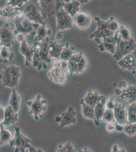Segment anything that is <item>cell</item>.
Wrapping results in <instances>:
<instances>
[{"instance_id": "1", "label": "cell", "mask_w": 136, "mask_h": 152, "mask_svg": "<svg viewBox=\"0 0 136 152\" xmlns=\"http://www.w3.org/2000/svg\"><path fill=\"white\" fill-rule=\"evenodd\" d=\"M49 41V37H47L42 41H35L32 47L34 50L32 62L38 71L46 69L47 64L51 62L48 51Z\"/></svg>"}, {"instance_id": "2", "label": "cell", "mask_w": 136, "mask_h": 152, "mask_svg": "<svg viewBox=\"0 0 136 152\" xmlns=\"http://www.w3.org/2000/svg\"><path fill=\"white\" fill-rule=\"evenodd\" d=\"M18 9L19 11L23 12L26 18L32 23L40 25L46 24L42 14L38 0H28L23 6Z\"/></svg>"}, {"instance_id": "3", "label": "cell", "mask_w": 136, "mask_h": 152, "mask_svg": "<svg viewBox=\"0 0 136 152\" xmlns=\"http://www.w3.org/2000/svg\"><path fill=\"white\" fill-rule=\"evenodd\" d=\"M21 76V69L15 64L4 66L0 72V81L4 87L15 88L18 86Z\"/></svg>"}, {"instance_id": "4", "label": "cell", "mask_w": 136, "mask_h": 152, "mask_svg": "<svg viewBox=\"0 0 136 152\" xmlns=\"http://www.w3.org/2000/svg\"><path fill=\"white\" fill-rule=\"evenodd\" d=\"M68 73V61L55 59L54 65L48 70L47 75L51 81L63 86L67 80Z\"/></svg>"}, {"instance_id": "5", "label": "cell", "mask_w": 136, "mask_h": 152, "mask_svg": "<svg viewBox=\"0 0 136 152\" xmlns=\"http://www.w3.org/2000/svg\"><path fill=\"white\" fill-rule=\"evenodd\" d=\"M13 21L15 27L13 31L14 35L17 34H22L25 36L28 34L33 36L36 35V30L40 26V24L31 22L21 11H19Z\"/></svg>"}, {"instance_id": "6", "label": "cell", "mask_w": 136, "mask_h": 152, "mask_svg": "<svg viewBox=\"0 0 136 152\" xmlns=\"http://www.w3.org/2000/svg\"><path fill=\"white\" fill-rule=\"evenodd\" d=\"M15 135L14 138L9 142L10 147H15V152H24L26 149H29V152H42L38 151L32 147V141L29 138L26 137L21 132V128L18 126L15 127Z\"/></svg>"}, {"instance_id": "7", "label": "cell", "mask_w": 136, "mask_h": 152, "mask_svg": "<svg viewBox=\"0 0 136 152\" xmlns=\"http://www.w3.org/2000/svg\"><path fill=\"white\" fill-rule=\"evenodd\" d=\"M56 13L55 16L57 21V29L64 31L72 28L73 18L62 6L60 0H55Z\"/></svg>"}, {"instance_id": "8", "label": "cell", "mask_w": 136, "mask_h": 152, "mask_svg": "<svg viewBox=\"0 0 136 152\" xmlns=\"http://www.w3.org/2000/svg\"><path fill=\"white\" fill-rule=\"evenodd\" d=\"M68 71L71 75L82 73L87 67V61L82 52H75L69 61Z\"/></svg>"}, {"instance_id": "9", "label": "cell", "mask_w": 136, "mask_h": 152, "mask_svg": "<svg viewBox=\"0 0 136 152\" xmlns=\"http://www.w3.org/2000/svg\"><path fill=\"white\" fill-rule=\"evenodd\" d=\"M136 50V43L132 37L128 40H122L118 36L116 42L115 51L113 57L117 61H119L125 56Z\"/></svg>"}, {"instance_id": "10", "label": "cell", "mask_w": 136, "mask_h": 152, "mask_svg": "<svg viewBox=\"0 0 136 152\" xmlns=\"http://www.w3.org/2000/svg\"><path fill=\"white\" fill-rule=\"evenodd\" d=\"M26 104L29 107V114L33 115L37 121L42 117L47 108L46 100L42 99L40 94H38L34 100L27 101Z\"/></svg>"}, {"instance_id": "11", "label": "cell", "mask_w": 136, "mask_h": 152, "mask_svg": "<svg viewBox=\"0 0 136 152\" xmlns=\"http://www.w3.org/2000/svg\"><path fill=\"white\" fill-rule=\"evenodd\" d=\"M96 21L97 28L94 32L89 36L90 39H94L96 43L99 40L107 37L113 36L116 32H113L108 28L109 19L107 21L103 20L98 16L95 18Z\"/></svg>"}, {"instance_id": "12", "label": "cell", "mask_w": 136, "mask_h": 152, "mask_svg": "<svg viewBox=\"0 0 136 152\" xmlns=\"http://www.w3.org/2000/svg\"><path fill=\"white\" fill-rule=\"evenodd\" d=\"M15 35L8 23H5L0 28V42L2 46L12 47L14 43Z\"/></svg>"}, {"instance_id": "13", "label": "cell", "mask_w": 136, "mask_h": 152, "mask_svg": "<svg viewBox=\"0 0 136 152\" xmlns=\"http://www.w3.org/2000/svg\"><path fill=\"white\" fill-rule=\"evenodd\" d=\"M118 38V35L117 31L112 36L103 38L97 42V43L99 45L98 48L101 51H107L113 55L115 51L116 45Z\"/></svg>"}, {"instance_id": "14", "label": "cell", "mask_w": 136, "mask_h": 152, "mask_svg": "<svg viewBox=\"0 0 136 152\" xmlns=\"http://www.w3.org/2000/svg\"><path fill=\"white\" fill-rule=\"evenodd\" d=\"M136 50H135L118 61L117 64L122 69L130 71L133 74H136Z\"/></svg>"}, {"instance_id": "15", "label": "cell", "mask_w": 136, "mask_h": 152, "mask_svg": "<svg viewBox=\"0 0 136 152\" xmlns=\"http://www.w3.org/2000/svg\"><path fill=\"white\" fill-rule=\"evenodd\" d=\"M76 112L74 107L70 106L68 109V111L61 115L60 116H57L55 121L60 123V128L65 126H68L76 122Z\"/></svg>"}, {"instance_id": "16", "label": "cell", "mask_w": 136, "mask_h": 152, "mask_svg": "<svg viewBox=\"0 0 136 152\" xmlns=\"http://www.w3.org/2000/svg\"><path fill=\"white\" fill-rule=\"evenodd\" d=\"M115 93L118 95L119 98L125 100L126 102L132 104L136 102V85L128 84V86L123 90H120L116 88Z\"/></svg>"}, {"instance_id": "17", "label": "cell", "mask_w": 136, "mask_h": 152, "mask_svg": "<svg viewBox=\"0 0 136 152\" xmlns=\"http://www.w3.org/2000/svg\"><path fill=\"white\" fill-rule=\"evenodd\" d=\"M113 112L115 122L117 124L123 126L128 123L126 105L125 104L116 102Z\"/></svg>"}, {"instance_id": "18", "label": "cell", "mask_w": 136, "mask_h": 152, "mask_svg": "<svg viewBox=\"0 0 136 152\" xmlns=\"http://www.w3.org/2000/svg\"><path fill=\"white\" fill-rule=\"evenodd\" d=\"M43 18H50L55 15L56 13L55 0H38Z\"/></svg>"}, {"instance_id": "19", "label": "cell", "mask_w": 136, "mask_h": 152, "mask_svg": "<svg viewBox=\"0 0 136 152\" xmlns=\"http://www.w3.org/2000/svg\"><path fill=\"white\" fill-rule=\"evenodd\" d=\"M91 16L85 12H79L73 18V21L79 29H87L92 23Z\"/></svg>"}, {"instance_id": "20", "label": "cell", "mask_w": 136, "mask_h": 152, "mask_svg": "<svg viewBox=\"0 0 136 152\" xmlns=\"http://www.w3.org/2000/svg\"><path fill=\"white\" fill-rule=\"evenodd\" d=\"M107 98L104 95H100V98L96 102L94 107L95 113V122L96 126L100 125V122L102 120V116L106 109V102Z\"/></svg>"}, {"instance_id": "21", "label": "cell", "mask_w": 136, "mask_h": 152, "mask_svg": "<svg viewBox=\"0 0 136 152\" xmlns=\"http://www.w3.org/2000/svg\"><path fill=\"white\" fill-rule=\"evenodd\" d=\"M19 51L25 57L24 66L26 67H29L33 61L34 50L33 49V47L29 46L27 43L26 39L21 42V46L19 47Z\"/></svg>"}, {"instance_id": "22", "label": "cell", "mask_w": 136, "mask_h": 152, "mask_svg": "<svg viewBox=\"0 0 136 152\" xmlns=\"http://www.w3.org/2000/svg\"><path fill=\"white\" fill-rule=\"evenodd\" d=\"M19 12L17 8L6 5L5 6L0 8V19L10 22L13 20Z\"/></svg>"}, {"instance_id": "23", "label": "cell", "mask_w": 136, "mask_h": 152, "mask_svg": "<svg viewBox=\"0 0 136 152\" xmlns=\"http://www.w3.org/2000/svg\"><path fill=\"white\" fill-rule=\"evenodd\" d=\"M18 115L10 105H7L5 109L4 118L2 124L4 126H9L15 124L18 121Z\"/></svg>"}, {"instance_id": "24", "label": "cell", "mask_w": 136, "mask_h": 152, "mask_svg": "<svg viewBox=\"0 0 136 152\" xmlns=\"http://www.w3.org/2000/svg\"><path fill=\"white\" fill-rule=\"evenodd\" d=\"M61 5L73 18L80 10L81 4L77 0H65V2L61 3Z\"/></svg>"}, {"instance_id": "25", "label": "cell", "mask_w": 136, "mask_h": 152, "mask_svg": "<svg viewBox=\"0 0 136 152\" xmlns=\"http://www.w3.org/2000/svg\"><path fill=\"white\" fill-rule=\"evenodd\" d=\"M65 46V44H60L57 41L50 40L48 46L49 57L55 59H59L60 53Z\"/></svg>"}, {"instance_id": "26", "label": "cell", "mask_w": 136, "mask_h": 152, "mask_svg": "<svg viewBox=\"0 0 136 152\" xmlns=\"http://www.w3.org/2000/svg\"><path fill=\"white\" fill-rule=\"evenodd\" d=\"M21 96L15 89L13 88L9 102V105H10L16 113H18L21 107Z\"/></svg>"}, {"instance_id": "27", "label": "cell", "mask_w": 136, "mask_h": 152, "mask_svg": "<svg viewBox=\"0 0 136 152\" xmlns=\"http://www.w3.org/2000/svg\"><path fill=\"white\" fill-rule=\"evenodd\" d=\"M100 95L98 92L90 90L88 91V92L83 99L87 105L94 107L96 102L100 98Z\"/></svg>"}, {"instance_id": "28", "label": "cell", "mask_w": 136, "mask_h": 152, "mask_svg": "<svg viewBox=\"0 0 136 152\" xmlns=\"http://www.w3.org/2000/svg\"><path fill=\"white\" fill-rule=\"evenodd\" d=\"M51 34V30L47 27L46 24L40 25L36 30V37L35 39V41H42L47 37L49 36Z\"/></svg>"}, {"instance_id": "29", "label": "cell", "mask_w": 136, "mask_h": 152, "mask_svg": "<svg viewBox=\"0 0 136 152\" xmlns=\"http://www.w3.org/2000/svg\"><path fill=\"white\" fill-rule=\"evenodd\" d=\"M79 104L82 105V114L83 117L87 119L93 120L95 121V113L94 107L87 105L83 99H81L79 101Z\"/></svg>"}, {"instance_id": "30", "label": "cell", "mask_w": 136, "mask_h": 152, "mask_svg": "<svg viewBox=\"0 0 136 152\" xmlns=\"http://www.w3.org/2000/svg\"><path fill=\"white\" fill-rule=\"evenodd\" d=\"M9 48L2 46L0 52V63L7 64L9 61H11L14 58V52H11Z\"/></svg>"}, {"instance_id": "31", "label": "cell", "mask_w": 136, "mask_h": 152, "mask_svg": "<svg viewBox=\"0 0 136 152\" xmlns=\"http://www.w3.org/2000/svg\"><path fill=\"white\" fill-rule=\"evenodd\" d=\"M12 133L5 128V126L1 123L0 125V147L5 145L11 140Z\"/></svg>"}, {"instance_id": "32", "label": "cell", "mask_w": 136, "mask_h": 152, "mask_svg": "<svg viewBox=\"0 0 136 152\" xmlns=\"http://www.w3.org/2000/svg\"><path fill=\"white\" fill-rule=\"evenodd\" d=\"M75 52V48L67 43L60 53L59 59L68 61Z\"/></svg>"}, {"instance_id": "33", "label": "cell", "mask_w": 136, "mask_h": 152, "mask_svg": "<svg viewBox=\"0 0 136 152\" xmlns=\"http://www.w3.org/2000/svg\"><path fill=\"white\" fill-rule=\"evenodd\" d=\"M136 103L133 102L126 106L128 123H134L136 122Z\"/></svg>"}, {"instance_id": "34", "label": "cell", "mask_w": 136, "mask_h": 152, "mask_svg": "<svg viewBox=\"0 0 136 152\" xmlns=\"http://www.w3.org/2000/svg\"><path fill=\"white\" fill-rule=\"evenodd\" d=\"M122 131L129 137L134 136L136 133V123H127L126 124L124 125L123 126Z\"/></svg>"}, {"instance_id": "35", "label": "cell", "mask_w": 136, "mask_h": 152, "mask_svg": "<svg viewBox=\"0 0 136 152\" xmlns=\"http://www.w3.org/2000/svg\"><path fill=\"white\" fill-rule=\"evenodd\" d=\"M118 36L122 40H128L131 37L130 31L123 25H120L117 31Z\"/></svg>"}, {"instance_id": "36", "label": "cell", "mask_w": 136, "mask_h": 152, "mask_svg": "<svg viewBox=\"0 0 136 152\" xmlns=\"http://www.w3.org/2000/svg\"><path fill=\"white\" fill-rule=\"evenodd\" d=\"M102 120L107 123L115 122L114 115L113 110L109 109H105L102 116Z\"/></svg>"}, {"instance_id": "37", "label": "cell", "mask_w": 136, "mask_h": 152, "mask_svg": "<svg viewBox=\"0 0 136 152\" xmlns=\"http://www.w3.org/2000/svg\"><path fill=\"white\" fill-rule=\"evenodd\" d=\"M119 23L114 19L113 16H111L109 18V21L108 24V28L113 32H116L119 28Z\"/></svg>"}, {"instance_id": "38", "label": "cell", "mask_w": 136, "mask_h": 152, "mask_svg": "<svg viewBox=\"0 0 136 152\" xmlns=\"http://www.w3.org/2000/svg\"><path fill=\"white\" fill-rule=\"evenodd\" d=\"M75 150V149L72 144H71L70 142H67L64 145H59L57 152H74Z\"/></svg>"}, {"instance_id": "39", "label": "cell", "mask_w": 136, "mask_h": 152, "mask_svg": "<svg viewBox=\"0 0 136 152\" xmlns=\"http://www.w3.org/2000/svg\"><path fill=\"white\" fill-rule=\"evenodd\" d=\"M8 3H7V5L11 6L12 7L14 8H19L21 6L24 5L25 3L28 0H7Z\"/></svg>"}, {"instance_id": "40", "label": "cell", "mask_w": 136, "mask_h": 152, "mask_svg": "<svg viewBox=\"0 0 136 152\" xmlns=\"http://www.w3.org/2000/svg\"><path fill=\"white\" fill-rule=\"evenodd\" d=\"M116 102H114L113 99L112 98L107 99L106 102V109H112L113 110L114 107L115 105Z\"/></svg>"}, {"instance_id": "41", "label": "cell", "mask_w": 136, "mask_h": 152, "mask_svg": "<svg viewBox=\"0 0 136 152\" xmlns=\"http://www.w3.org/2000/svg\"><path fill=\"white\" fill-rule=\"evenodd\" d=\"M106 129L107 132H113L115 131V123H107L106 125Z\"/></svg>"}, {"instance_id": "42", "label": "cell", "mask_w": 136, "mask_h": 152, "mask_svg": "<svg viewBox=\"0 0 136 152\" xmlns=\"http://www.w3.org/2000/svg\"><path fill=\"white\" fill-rule=\"evenodd\" d=\"M25 37L26 36L22 34H17L15 35V38H16V39L17 40V41L19 42L20 43L26 39Z\"/></svg>"}, {"instance_id": "43", "label": "cell", "mask_w": 136, "mask_h": 152, "mask_svg": "<svg viewBox=\"0 0 136 152\" xmlns=\"http://www.w3.org/2000/svg\"><path fill=\"white\" fill-rule=\"evenodd\" d=\"M128 83L126 81H121L118 84V88L120 90H123L128 86Z\"/></svg>"}, {"instance_id": "44", "label": "cell", "mask_w": 136, "mask_h": 152, "mask_svg": "<svg viewBox=\"0 0 136 152\" xmlns=\"http://www.w3.org/2000/svg\"><path fill=\"white\" fill-rule=\"evenodd\" d=\"M4 112H5V109L2 105L0 104V123H2L3 121Z\"/></svg>"}, {"instance_id": "45", "label": "cell", "mask_w": 136, "mask_h": 152, "mask_svg": "<svg viewBox=\"0 0 136 152\" xmlns=\"http://www.w3.org/2000/svg\"><path fill=\"white\" fill-rule=\"evenodd\" d=\"M62 38H63V33L62 31L57 32L55 35V39L57 41H60L62 39Z\"/></svg>"}, {"instance_id": "46", "label": "cell", "mask_w": 136, "mask_h": 152, "mask_svg": "<svg viewBox=\"0 0 136 152\" xmlns=\"http://www.w3.org/2000/svg\"><path fill=\"white\" fill-rule=\"evenodd\" d=\"M122 128H123V126L117 123H115V131L119 132H122Z\"/></svg>"}, {"instance_id": "47", "label": "cell", "mask_w": 136, "mask_h": 152, "mask_svg": "<svg viewBox=\"0 0 136 152\" xmlns=\"http://www.w3.org/2000/svg\"><path fill=\"white\" fill-rule=\"evenodd\" d=\"M112 152H119V147L117 145H114L112 148Z\"/></svg>"}, {"instance_id": "48", "label": "cell", "mask_w": 136, "mask_h": 152, "mask_svg": "<svg viewBox=\"0 0 136 152\" xmlns=\"http://www.w3.org/2000/svg\"><path fill=\"white\" fill-rule=\"evenodd\" d=\"M78 2H79L81 4H85L87 3L90 1L92 0H77Z\"/></svg>"}, {"instance_id": "49", "label": "cell", "mask_w": 136, "mask_h": 152, "mask_svg": "<svg viewBox=\"0 0 136 152\" xmlns=\"http://www.w3.org/2000/svg\"><path fill=\"white\" fill-rule=\"evenodd\" d=\"M2 46L1 44V42H0V52L1 51V49H2Z\"/></svg>"}, {"instance_id": "50", "label": "cell", "mask_w": 136, "mask_h": 152, "mask_svg": "<svg viewBox=\"0 0 136 152\" xmlns=\"http://www.w3.org/2000/svg\"><path fill=\"white\" fill-rule=\"evenodd\" d=\"M1 123H0V125H1Z\"/></svg>"}]
</instances>
